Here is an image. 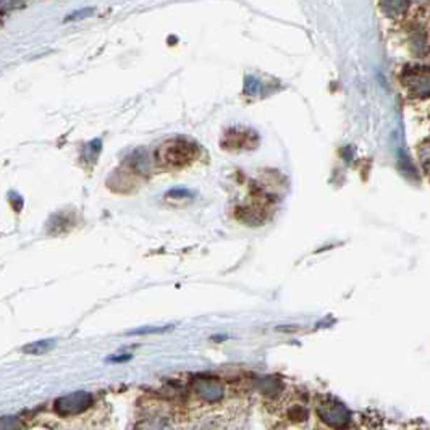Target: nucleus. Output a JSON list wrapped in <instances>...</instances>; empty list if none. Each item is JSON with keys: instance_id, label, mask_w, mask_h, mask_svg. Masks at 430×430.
Returning <instances> with one entry per match:
<instances>
[{"instance_id": "7ed1b4c3", "label": "nucleus", "mask_w": 430, "mask_h": 430, "mask_svg": "<svg viewBox=\"0 0 430 430\" xmlns=\"http://www.w3.org/2000/svg\"><path fill=\"white\" fill-rule=\"evenodd\" d=\"M55 345H57L55 340H39V342L26 345L23 348V353L31 354V356H41V354H46L47 351H50Z\"/></svg>"}, {"instance_id": "0eeeda50", "label": "nucleus", "mask_w": 430, "mask_h": 430, "mask_svg": "<svg viewBox=\"0 0 430 430\" xmlns=\"http://www.w3.org/2000/svg\"><path fill=\"white\" fill-rule=\"evenodd\" d=\"M384 5H388L390 12H401L403 8H406L405 0H384Z\"/></svg>"}, {"instance_id": "20e7f679", "label": "nucleus", "mask_w": 430, "mask_h": 430, "mask_svg": "<svg viewBox=\"0 0 430 430\" xmlns=\"http://www.w3.org/2000/svg\"><path fill=\"white\" fill-rule=\"evenodd\" d=\"M102 151V141L101 139H94L92 143H89L86 146L85 149V155H83V159H88V160H96L99 152Z\"/></svg>"}, {"instance_id": "39448f33", "label": "nucleus", "mask_w": 430, "mask_h": 430, "mask_svg": "<svg viewBox=\"0 0 430 430\" xmlns=\"http://www.w3.org/2000/svg\"><path fill=\"white\" fill-rule=\"evenodd\" d=\"M25 424L18 421L17 417H0V430L2 429H23Z\"/></svg>"}, {"instance_id": "f03ea898", "label": "nucleus", "mask_w": 430, "mask_h": 430, "mask_svg": "<svg viewBox=\"0 0 430 430\" xmlns=\"http://www.w3.org/2000/svg\"><path fill=\"white\" fill-rule=\"evenodd\" d=\"M92 406H96V403L89 391H73L70 395L59 396L52 403V409L60 419L81 417Z\"/></svg>"}, {"instance_id": "f257e3e1", "label": "nucleus", "mask_w": 430, "mask_h": 430, "mask_svg": "<svg viewBox=\"0 0 430 430\" xmlns=\"http://www.w3.org/2000/svg\"><path fill=\"white\" fill-rule=\"evenodd\" d=\"M197 148L183 138L170 139L155 151V160L162 167H183L193 162Z\"/></svg>"}, {"instance_id": "6e6552de", "label": "nucleus", "mask_w": 430, "mask_h": 430, "mask_svg": "<svg viewBox=\"0 0 430 430\" xmlns=\"http://www.w3.org/2000/svg\"><path fill=\"white\" fill-rule=\"evenodd\" d=\"M133 356L131 354H123V356H110V358H107V363H127V361H130Z\"/></svg>"}, {"instance_id": "423d86ee", "label": "nucleus", "mask_w": 430, "mask_h": 430, "mask_svg": "<svg viewBox=\"0 0 430 430\" xmlns=\"http://www.w3.org/2000/svg\"><path fill=\"white\" fill-rule=\"evenodd\" d=\"M172 327H144V328H138L133 330V332H128L130 337H133V335H148V333H162L165 332V330H170Z\"/></svg>"}]
</instances>
